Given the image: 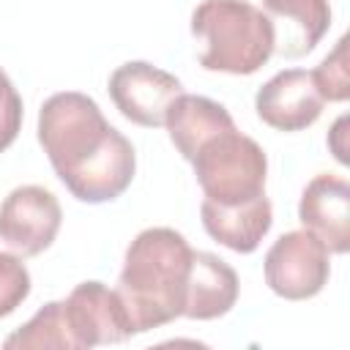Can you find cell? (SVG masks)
Instances as JSON below:
<instances>
[{
	"mask_svg": "<svg viewBox=\"0 0 350 350\" xmlns=\"http://www.w3.org/2000/svg\"><path fill=\"white\" fill-rule=\"evenodd\" d=\"M38 142L57 178L82 202H109L134 180L137 156L131 142L109 126L85 93L66 90L41 104Z\"/></svg>",
	"mask_w": 350,
	"mask_h": 350,
	"instance_id": "6da1fadb",
	"label": "cell"
},
{
	"mask_svg": "<svg viewBox=\"0 0 350 350\" xmlns=\"http://www.w3.org/2000/svg\"><path fill=\"white\" fill-rule=\"evenodd\" d=\"M191 252L189 241L172 227H148L129 243L115 293L134 334L183 317Z\"/></svg>",
	"mask_w": 350,
	"mask_h": 350,
	"instance_id": "7a4b0ae2",
	"label": "cell"
},
{
	"mask_svg": "<svg viewBox=\"0 0 350 350\" xmlns=\"http://www.w3.org/2000/svg\"><path fill=\"white\" fill-rule=\"evenodd\" d=\"M191 33L205 41L200 66L224 74H254L273 55V27L246 0H205L191 14Z\"/></svg>",
	"mask_w": 350,
	"mask_h": 350,
	"instance_id": "3957f363",
	"label": "cell"
},
{
	"mask_svg": "<svg viewBox=\"0 0 350 350\" xmlns=\"http://www.w3.org/2000/svg\"><path fill=\"white\" fill-rule=\"evenodd\" d=\"M191 164L205 200L213 205H241L265 194V150L235 126L211 137Z\"/></svg>",
	"mask_w": 350,
	"mask_h": 350,
	"instance_id": "277c9868",
	"label": "cell"
},
{
	"mask_svg": "<svg viewBox=\"0 0 350 350\" xmlns=\"http://www.w3.org/2000/svg\"><path fill=\"white\" fill-rule=\"evenodd\" d=\"M331 273L325 243L309 230L284 232L265 254V282L287 301L317 295Z\"/></svg>",
	"mask_w": 350,
	"mask_h": 350,
	"instance_id": "5b68a950",
	"label": "cell"
},
{
	"mask_svg": "<svg viewBox=\"0 0 350 350\" xmlns=\"http://www.w3.org/2000/svg\"><path fill=\"white\" fill-rule=\"evenodd\" d=\"M63 221L57 197L44 186H19L0 205V241L19 257L52 246Z\"/></svg>",
	"mask_w": 350,
	"mask_h": 350,
	"instance_id": "8992f818",
	"label": "cell"
},
{
	"mask_svg": "<svg viewBox=\"0 0 350 350\" xmlns=\"http://www.w3.org/2000/svg\"><path fill=\"white\" fill-rule=\"evenodd\" d=\"M180 93L183 85L178 77L145 60H129L109 77V96L120 115L145 129L164 126L167 109Z\"/></svg>",
	"mask_w": 350,
	"mask_h": 350,
	"instance_id": "52a82bcc",
	"label": "cell"
},
{
	"mask_svg": "<svg viewBox=\"0 0 350 350\" xmlns=\"http://www.w3.org/2000/svg\"><path fill=\"white\" fill-rule=\"evenodd\" d=\"M63 309H66V320L74 334L77 350L96 347V345H115L134 336L120 295L104 287L101 282L77 284L63 301Z\"/></svg>",
	"mask_w": 350,
	"mask_h": 350,
	"instance_id": "ba28073f",
	"label": "cell"
},
{
	"mask_svg": "<svg viewBox=\"0 0 350 350\" xmlns=\"http://www.w3.org/2000/svg\"><path fill=\"white\" fill-rule=\"evenodd\" d=\"M323 96L312 71L284 68L273 74L254 96V109L262 123L276 131H304L323 112Z\"/></svg>",
	"mask_w": 350,
	"mask_h": 350,
	"instance_id": "9c48e42d",
	"label": "cell"
},
{
	"mask_svg": "<svg viewBox=\"0 0 350 350\" xmlns=\"http://www.w3.org/2000/svg\"><path fill=\"white\" fill-rule=\"evenodd\" d=\"M298 219L304 230L317 235L328 252L345 254L350 249V186L345 178L336 175H317L306 183Z\"/></svg>",
	"mask_w": 350,
	"mask_h": 350,
	"instance_id": "30bf717a",
	"label": "cell"
},
{
	"mask_svg": "<svg viewBox=\"0 0 350 350\" xmlns=\"http://www.w3.org/2000/svg\"><path fill=\"white\" fill-rule=\"evenodd\" d=\"M273 27V55L295 60L309 55L331 27L328 0H262Z\"/></svg>",
	"mask_w": 350,
	"mask_h": 350,
	"instance_id": "8fae6325",
	"label": "cell"
},
{
	"mask_svg": "<svg viewBox=\"0 0 350 350\" xmlns=\"http://www.w3.org/2000/svg\"><path fill=\"white\" fill-rule=\"evenodd\" d=\"M238 301V273L211 252H191L183 317L216 320Z\"/></svg>",
	"mask_w": 350,
	"mask_h": 350,
	"instance_id": "7c38bea8",
	"label": "cell"
},
{
	"mask_svg": "<svg viewBox=\"0 0 350 350\" xmlns=\"http://www.w3.org/2000/svg\"><path fill=\"white\" fill-rule=\"evenodd\" d=\"M200 213H202L205 232L238 254L254 252L260 241L268 235L271 221H273V208L265 194L249 202H241V205H213L202 200Z\"/></svg>",
	"mask_w": 350,
	"mask_h": 350,
	"instance_id": "4fadbf2b",
	"label": "cell"
},
{
	"mask_svg": "<svg viewBox=\"0 0 350 350\" xmlns=\"http://www.w3.org/2000/svg\"><path fill=\"white\" fill-rule=\"evenodd\" d=\"M164 126L170 131V139L172 145L178 148V153L191 161L194 153L216 134L232 129V118L230 112L213 101V98H205V96H189V93H180L170 109H167V118H164Z\"/></svg>",
	"mask_w": 350,
	"mask_h": 350,
	"instance_id": "5bb4252c",
	"label": "cell"
},
{
	"mask_svg": "<svg viewBox=\"0 0 350 350\" xmlns=\"http://www.w3.org/2000/svg\"><path fill=\"white\" fill-rule=\"evenodd\" d=\"M3 347L8 350H46V347H57V350H77L74 334L68 328L66 320V309L63 301H49L44 304L19 331H14Z\"/></svg>",
	"mask_w": 350,
	"mask_h": 350,
	"instance_id": "9a60e30c",
	"label": "cell"
},
{
	"mask_svg": "<svg viewBox=\"0 0 350 350\" xmlns=\"http://www.w3.org/2000/svg\"><path fill=\"white\" fill-rule=\"evenodd\" d=\"M323 101H345L350 93L347 82V38H339L334 52L312 71Z\"/></svg>",
	"mask_w": 350,
	"mask_h": 350,
	"instance_id": "2e32d148",
	"label": "cell"
},
{
	"mask_svg": "<svg viewBox=\"0 0 350 350\" xmlns=\"http://www.w3.org/2000/svg\"><path fill=\"white\" fill-rule=\"evenodd\" d=\"M30 295V273L19 254L0 252V317L11 314Z\"/></svg>",
	"mask_w": 350,
	"mask_h": 350,
	"instance_id": "e0dca14e",
	"label": "cell"
},
{
	"mask_svg": "<svg viewBox=\"0 0 350 350\" xmlns=\"http://www.w3.org/2000/svg\"><path fill=\"white\" fill-rule=\"evenodd\" d=\"M22 129V98L11 85L8 74L0 68V153L16 139Z\"/></svg>",
	"mask_w": 350,
	"mask_h": 350,
	"instance_id": "ac0fdd59",
	"label": "cell"
}]
</instances>
